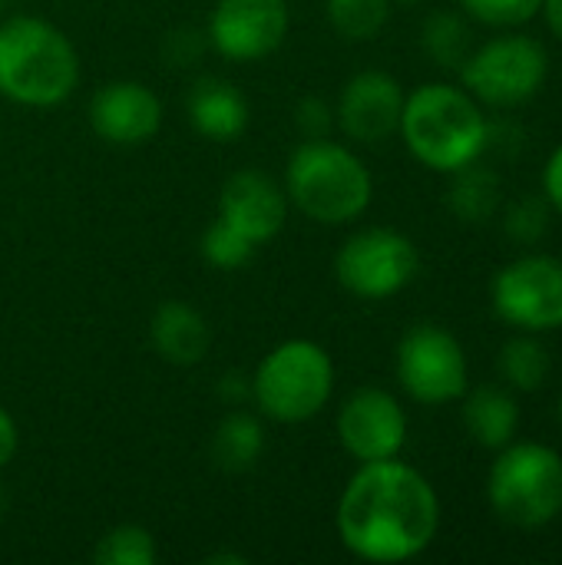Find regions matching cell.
Returning a JSON list of instances; mask_svg holds the SVG:
<instances>
[{"label": "cell", "mask_w": 562, "mask_h": 565, "mask_svg": "<svg viewBox=\"0 0 562 565\" xmlns=\"http://www.w3.org/2000/svg\"><path fill=\"white\" fill-rule=\"evenodd\" d=\"M454 185H450V209L460 222H487L497 205H500V179L490 169L480 166H464L454 172Z\"/></svg>", "instance_id": "20"}, {"label": "cell", "mask_w": 562, "mask_h": 565, "mask_svg": "<svg viewBox=\"0 0 562 565\" xmlns=\"http://www.w3.org/2000/svg\"><path fill=\"white\" fill-rule=\"evenodd\" d=\"M338 440L358 463L391 460L407 444L404 407L381 387H361L338 411Z\"/></svg>", "instance_id": "12"}, {"label": "cell", "mask_w": 562, "mask_h": 565, "mask_svg": "<svg viewBox=\"0 0 562 565\" xmlns=\"http://www.w3.org/2000/svg\"><path fill=\"white\" fill-rule=\"evenodd\" d=\"M397 381L417 404L427 407L464 397L467 358L460 341L437 324L411 328L397 344Z\"/></svg>", "instance_id": "9"}, {"label": "cell", "mask_w": 562, "mask_h": 565, "mask_svg": "<svg viewBox=\"0 0 562 565\" xmlns=\"http://www.w3.org/2000/svg\"><path fill=\"white\" fill-rule=\"evenodd\" d=\"M391 17V0H328V20L344 40H374Z\"/></svg>", "instance_id": "22"}, {"label": "cell", "mask_w": 562, "mask_h": 565, "mask_svg": "<svg viewBox=\"0 0 562 565\" xmlns=\"http://www.w3.org/2000/svg\"><path fill=\"white\" fill-rule=\"evenodd\" d=\"M497 315L520 331L562 328V262L550 255H527L510 262L494 278Z\"/></svg>", "instance_id": "10"}, {"label": "cell", "mask_w": 562, "mask_h": 565, "mask_svg": "<svg viewBox=\"0 0 562 565\" xmlns=\"http://www.w3.org/2000/svg\"><path fill=\"white\" fill-rule=\"evenodd\" d=\"M202 258H205V265H212V268H219V271H235V268H242V265H248L252 262V255H255V248L258 245H252L242 232H235L229 222H222V218H215L205 232H202Z\"/></svg>", "instance_id": "25"}, {"label": "cell", "mask_w": 562, "mask_h": 565, "mask_svg": "<svg viewBox=\"0 0 562 565\" xmlns=\"http://www.w3.org/2000/svg\"><path fill=\"white\" fill-rule=\"evenodd\" d=\"M205 563L209 565H245V556H238V553H215V556H209Z\"/></svg>", "instance_id": "34"}, {"label": "cell", "mask_w": 562, "mask_h": 565, "mask_svg": "<svg viewBox=\"0 0 562 565\" xmlns=\"http://www.w3.org/2000/svg\"><path fill=\"white\" fill-rule=\"evenodd\" d=\"M189 119L199 136L215 142H232L248 129V99L242 89L222 76H202L192 83L185 99Z\"/></svg>", "instance_id": "17"}, {"label": "cell", "mask_w": 562, "mask_h": 565, "mask_svg": "<svg viewBox=\"0 0 562 565\" xmlns=\"http://www.w3.org/2000/svg\"><path fill=\"white\" fill-rule=\"evenodd\" d=\"M460 7L480 23L513 26V23H527L530 17H537L543 0H460Z\"/></svg>", "instance_id": "26"}, {"label": "cell", "mask_w": 562, "mask_h": 565, "mask_svg": "<svg viewBox=\"0 0 562 565\" xmlns=\"http://www.w3.org/2000/svg\"><path fill=\"white\" fill-rule=\"evenodd\" d=\"M500 371L517 391H537L550 374V354L533 338H513L503 344Z\"/></svg>", "instance_id": "23"}, {"label": "cell", "mask_w": 562, "mask_h": 565, "mask_svg": "<svg viewBox=\"0 0 562 565\" xmlns=\"http://www.w3.org/2000/svg\"><path fill=\"white\" fill-rule=\"evenodd\" d=\"M560 427H562V401H560Z\"/></svg>", "instance_id": "37"}, {"label": "cell", "mask_w": 562, "mask_h": 565, "mask_svg": "<svg viewBox=\"0 0 562 565\" xmlns=\"http://www.w3.org/2000/svg\"><path fill=\"white\" fill-rule=\"evenodd\" d=\"M401 3H417V0H401Z\"/></svg>", "instance_id": "38"}, {"label": "cell", "mask_w": 562, "mask_h": 565, "mask_svg": "<svg viewBox=\"0 0 562 565\" xmlns=\"http://www.w3.org/2000/svg\"><path fill=\"white\" fill-rule=\"evenodd\" d=\"M3 513H7V490L0 487V520H3Z\"/></svg>", "instance_id": "35"}, {"label": "cell", "mask_w": 562, "mask_h": 565, "mask_svg": "<svg viewBox=\"0 0 562 565\" xmlns=\"http://www.w3.org/2000/svg\"><path fill=\"white\" fill-rule=\"evenodd\" d=\"M331 354L308 338H295L272 348L252 374L255 407L278 424H305L318 417L331 401Z\"/></svg>", "instance_id": "5"}, {"label": "cell", "mask_w": 562, "mask_h": 565, "mask_svg": "<svg viewBox=\"0 0 562 565\" xmlns=\"http://www.w3.org/2000/svg\"><path fill=\"white\" fill-rule=\"evenodd\" d=\"M550 70L547 50L530 36H500L460 63L464 86L490 106H517L537 96Z\"/></svg>", "instance_id": "8"}, {"label": "cell", "mask_w": 562, "mask_h": 565, "mask_svg": "<svg viewBox=\"0 0 562 565\" xmlns=\"http://www.w3.org/2000/svg\"><path fill=\"white\" fill-rule=\"evenodd\" d=\"M149 341L162 361H169L176 367H192V364L205 361V354L212 348V328L202 318V311H195L192 305L162 301L152 311Z\"/></svg>", "instance_id": "16"}, {"label": "cell", "mask_w": 562, "mask_h": 565, "mask_svg": "<svg viewBox=\"0 0 562 565\" xmlns=\"http://www.w3.org/2000/svg\"><path fill=\"white\" fill-rule=\"evenodd\" d=\"M417 245L394 228H361L335 255L338 285L364 301L394 298L417 278Z\"/></svg>", "instance_id": "7"}, {"label": "cell", "mask_w": 562, "mask_h": 565, "mask_svg": "<svg viewBox=\"0 0 562 565\" xmlns=\"http://www.w3.org/2000/svg\"><path fill=\"white\" fill-rule=\"evenodd\" d=\"M494 513L520 530H540L562 513V460L543 444H513L490 467Z\"/></svg>", "instance_id": "6"}, {"label": "cell", "mask_w": 562, "mask_h": 565, "mask_svg": "<svg viewBox=\"0 0 562 565\" xmlns=\"http://www.w3.org/2000/svg\"><path fill=\"white\" fill-rule=\"evenodd\" d=\"M209 36L195 26H176L162 36V56L169 60V66H192L202 50H205Z\"/></svg>", "instance_id": "28"}, {"label": "cell", "mask_w": 562, "mask_h": 565, "mask_svg": "<svg viewBox=\"0 0 562 565\" xmlns=\"http://www.w3.org/2000/svg\"><path fill=\"white\" fill-rule=\"evenodd\" d=\"M17 424H13V417L0 407V470L13 460V454H17Z\"/></svg>", "instance_id": "32"}, {"label": "cell", "mask_w": 562, "mask_h": 565, "mask_svg": "<svg viewBox=\"0 0 562 565\" xmlns=\"http://www.w3.org/2000/svg\"><path fill=\"white\" fill-rule=\"evenodd\" d=\"M295 122L305 139H325L335 126V109L321 96H305L295 106Z\"/></svg>", "instance_id": "29"}, {"label": "cell", "mask_w": 562, "mask_h": 565, "mask_svg": "<svg viewBox=\"0 0 562 565\" xmlns=\"http://www.w3.org/2000/svg\"><path fill=\"white\" fill-rule=\"evenodd\" d=\"M421 40H424V50L434 63L441 66H460L467 60V43H470V33L464 26V20L457 13H434L427 17L424 30H421Z\"/></svg>", "instance_id": "24"}, {"label": "cell", "mask_w": 562, "mask_h": 565, "mask_svg": "<svg viewBox=\"0 0 562 565\" xmlns=\"http://www.w3.org/2000/svg\"><path fill=\"white\" fill-rule=\"evenodd\" d=\"M417 162L437 172H457L480 159L490 126L470 93L447 83H424L404 96L397 129Z\"/></svg>", "instance_id": "3"}, {"label": "cell", "mask_w": 562, "mask_h": 565, "mask_svg": "<svg viewBox=\"0 0 562 565\" xmlns=\"http://www.w3.org/2000/svg\"><path fill=\"white\" fill-rule=\"evenodd\" d=\"M547 225H550V215H547L543 199H520L507 212V235L513 242L533 245L547 235Z\"/></svg>", "instance_id": "27"}, {"label": "cell", "mask_w": 562, "mask_h": 565, "mask_svg": "<svg viewBox=\"0 0 562 565\" xmlns=\"http://www.w3.org/2000/svg\"><path fill=\"white\" fill-rule=\"evenodd\" d=\"M335 526L341 546L364 563L394 565L421 556L441 526V503L424 473L391 460L361 463L348 480Z\"/></svg>", "instance_id": "1"}, {"label": "cell", "mask_w": 562, "mask_h": 565, "mask_svg": "<svg viewBox=\"0 0 562 565\" xmlns=\"http://www.w3.org/2000/svg\"><path fill=\"white\" fill-rule=\"evenodd\" d=\"M401 109H404L401 83L384 70H364L344 83L335 106V122L348 139L374 146L401 129Z\"/></svg>", "instance_id": "13"}, {"label": "cell", "mask_w": 562, "mask_h": 565, "mask_svg": "<svg viewBox=\"0 0 562 565\" xmlns=\"http://www.w3.org/2000/svg\"><path fill=\"white\" fill-rule=\"evenodd\" d=\"M7 7H10V0H0V13H3Z\"/></svg>", "instance_id": "36"}, {"label": "cell", "mask_w": 562, "mask_h": 565, "mask_svg": "<svg viewBox=\"0 0 562 565\" xmlns=\"http://www.w3.org/2000/svg\"><path fill=\"white\" fill-rule=\"evenodd\" d=\"M288 23L291 13L285 0H219L205 36L225 60L252 63L285 43Z\"/></svg>", "instance_id": "11"}, {"label": "cell", "mask_w": 562, "mask_h": 565, "mask_svg": "<svg viewBox=\"0 0 562 565\" xmlns=\"http://www.w3.org/2000/svg\"><path fill=\"white\" fill-rule=\"evenodd\" d=\"M89 126L113 146H142L162 129V99L136 79H116L93 93Z\"/></svg>", "instance_id": "14"}, {"label": "cell", "mask_w": 562, "mask_h": 565, "mask_svg": "<svg viewBox=\"0 0 562 565\" xmlns=\"http://www.w3.org/2000/svg\"><path fill=\"white\" fill-rule=\"evenodd\" d=\"M285 195L301 215L321 225H344L368 212L374 182L368 166L341 142L305 139L285 166Z\"/></svg>", "instance_id": "4"}, {"label": "cell", "mask_w": 562, "mask_h": 565, "mask_svg": "<svg viewBox=\"0 0 562 565\" xmlns=\"http://www.w3.org/2000/svg\"><path fill=\"white\" fill-rule=\"evenodd\" d=\"M219 397L229 407H242L245 401H252V377H245L242 371H225L219 381Z\"/></svg>", "instance_id": "30"}, {"label": "cell", "mask_w": 562, "mask_h": 565, "mask_svg": "<svg viewBox=\"0 0 562 565\" xmlns=\"http://www.w3.org/2000/svg\"><path fill=\"white\" fill-rule=\"evenodd\" d=\"M79 56L70 36L40 17H7L0 23V96L46 109L73 96Z\"/></svg>", "instance_id": "2"}, {"label": "cell", "mask_w": 562, "mask_h": 565, "mask_svg": "<svg viewBox=\"0 0 562 565\" xmlns=\"http://www.w3.org/2000/svg\"><path fill=\"white\" fill-rule=\"evenodd\" d=\"M543 189H547V202L562 215V146L550 156L547 172H543Z\"/></svg>", "instance_id": "31"}, {"label": "cell", "mask_w": 562, "mask_h": 565, "mask_svg": "<svg viewBox=\"0 0 562 565\" xmlns=\"http://www.w3.org/2000/svg\"><path fill=\"white\" fill-rule=\"evenodd\" d=\"M212 463L222 473H248L265 454V427L255 414L235 407L212 434Z\"/></svg>", "instance_id": "18"}, {"label": "cell", "mask_w": 562, "mask_h": 565, "mask_svg": "<svg viewBox=\"0 0 562 565\" xmlns=\"http://www.w3.org/2000/svg\"><path fill=\"white\" fill-rule=\"evenodd\" d=\"M547 3V20L553 26V33L562 40V0H543Z\"/></svg>", "instance_id": "33"}, {"label": "cell", "mask_w": 562, "mask_h": 565, "mask_svg": "<svg viewBox=\"0 0 562 565\" xmlns=\"http://www.w3.org/2000/svg\"><path fill=\"white\" fill-rule=\"evenodd\" d=\"M464 424L470 430V437L480 444V447H507L517 434V424H520V411H517V401L500 391V387H480L467 397V407H464Z\"/></svg>", "instance_id": "19"}, {"label": "cell", "mask_w": 562, "mask_h": 565, "mask_svg": "<svg viewBox=\"0 0 562 565\" xmlns=\"http://www.w3.org/2000/svg\"><path fill=\"white\" fill-rule=\"evenodd\" d=\"M219 218L242 232L252 245H265L285 228L288 195L272 175L258 169H238L219 192Z\"/></svg>", "instance_id": "15"}, {"label": "cell", "mask_w": 562, "mask_h": 565, "mask_svg": "<svg viewBox=\"0 0 562 565\" xmlns=\"http://www.w3.org/2000/svg\"><path fill=\"white\" fill-rule=\"evenodd\" d=\"M156 559H159V550H156L152 533L136 523L113 526L109 533L99 536L93 550L96 565H156Z\"/></svg>", "instance_id": "21"}]
</instances>
